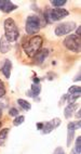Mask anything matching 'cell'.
<instances>
[{
  "mask_svg": "<svg viewBox=\"0 0 81 154\" xmlns=\"http://www.w3.org/2000/svg\"><path fill=\"white\" fill-rule=\"evenodd\" d=\"M43 26H46V22L42 17H39L37 14H32L29 17H27L26 25H25L27 35H35Z\"/></svg>",
  "mask_w": 81,
  "mask_h": 154,
  "instance_id": "1",
  "label": "cell"
},
{
  "mask_svg": "<svg viewBox=\"0 0 81 154\" xmlns=\"http://www.w3.org/2000/svg\"><path fill=\"white\" fill-rule=\"evenodd\" d=\"M69 12L64 8H54V9H46L42 17L44 20L46 24H51V23L61 21L64 17H68Z\"/></svg>",
  "mask_w": 81,
  "mask_h": 154,
  "instance_id": "2",
  "label": "cell"
},
{
  "mask_svg": "<svg viewBox=\"0 0 81 154\" xmlns=\"http://www.w3.org/2000/svg\"><path fill=\"white\" fill-rule=\"evenodd\" d=\"M42 44H43L42 37H41V36L35 35L34 37H32L26 44H24V46H23V48H24V52L26 53L27 57L34 58L36 53L41 49Z\"/></svg>",
  "mask_w": 81,
  "mask_h": 154,
  "instance_id": "3",
  "label": "cell"
},
{
  "mask_svg": "<svg viewBox=\"0 0 81 154\" xmlns=\"http://www.w3.org/2000/svg\"><path fill=\"white\" fill-rule=\"evenodd\" d=\"M4 37L9 42H15L20 37V30L13 19H7L4 21Z\"/></svg>",
  "mask_w": 81,
  "mask_h": 154,
  "instance_id": "4",
  "label": "cell"
},
{
  "mask_svg": "<svg viewBox=\"0 0 81 154\" xmlns=\"http://www.w3.org/2000/svg\"><path fill=\"white\" fill-rule=\"evenodd\" d=\"M64 44L65 48L69 51H73V52H76V53H80L81 51V38L79 36L75 35H68L66 38L64 39Z\"/></svg>",
  "mask_w": 81,
  "mask_h": 154,
  "instance_id": "5",
  "label": "cell"
},
{
  "mask_svg": "<svg viewBox=\"0 0 81 154\" xmlns=\"http://www.w3.org/2000/svg\"><path fill=\"white\" fill-rule=\"evenodd\" d=\"M76 23L75 22H65V23H61V24H58L55 27V29H54V34L56 36H58V37H61V36H64V35H67V34H69L70 32H73L74 29L76 28Z\"/></svg>",
  "mask_w": 81,
  "mask_h": 154,
  "instance_id": "6",
  "label": "cell"
},
{
  "mask_svg": "<svg viewBox=\"0 0 81 154\" xmlns=\"http://www.w3.org/2000/svg\"><path fill=\"white\" fill-rule=\"evenodd\" d=\"M61 124H62L61 119L55 117V119H51V121H48V122H46V123H43V126H42V128H41V132H42L43 135H48V134L53 131L54 129H56Z\"/></svg>",
  "mask_w": 81,
  "mask_h": 154,
  "instance_id": "7",
  "label": "cell"
},
{
  "mask_svg": "<svg viewBox=\"0 0 81 154\" xmlns=\"http://www.w3.org/2000/svg\"><path fill=\"white\" fill-rule=\"evenodd\" d=\"M19 8L17 6L13 5L12 1L9 0H0V11L4 12V13H10Z\"/></svg>",
  "mask_w": 81,
  "mask_h": 154,
  "instance_id": "8",
  "label": "cell"
},
{
  "mask_svg": "<svg viewBox=\"0 0 81 154\" xmlns=\"http://www.w3.org/2000/svg\"><path fill=\"white\" fill-rule=\"evenodd\" d=\"M49 49H46V48H44V49H40L39 51H38L37 53L35 54V57H34V62H35L36 64H42L44 61H46V59L48 58L49 55Z\"/></svg>",
  "mask_w": 81,
  "mask_h": 154,
  "instance_id": "9",
  "label": "cell"
},
{
  "mask_svg": "<svg viewBox=\"0 0 81 154\" xmlns=\"http://www.w3.org/2000/svg\"><path fill=\"white\" fill-rule=\"evenodd\" d=\"M0 71H1V73L3 74V76H4L7 79H9L11 77V72H12V62H11V60L5 59V60L3 61L2 66H1Z\"/></svg>",
  "mask_w": 81,
  "mask_h": 154,
  "instance_id": "10",
  "label": "cell"
},
{
  "mask_svg": "<svg viewBox=\"0 0 81 154\" xmlns=\"http://www.w3.org/2000/svg\"><path fill=\"white\" fill-rule=\"evenodd\" d=\"M77 107H78V103L75 102V103H71V104H68L67 106L65 107L64 110V116L66 119H69L71 116H73L74 112H76L77 110Z\"/></svg>",
  "mask_w": 81,
  "mask_h": 154,
  "instance_id": "11",
  "label": "cell"
},
{
  "mask_svg": "<svg viewBox=\"0 0 81 154\" xmlns=\"http://www.w3.org/2000/svg\"><path fill=\"white\" fill-rule=\"evenodd\" d=\"M41 92V86L40 84H32L30 90H28L26 92V94L28 97H32V98H36L40 94Z\"/></svg>",
  "mask_w": 81,
  "mask_h": 154,
  "instance_id": "12",
  "label": "cell"
},
{
  "mask_svg": "<svg viewBox=\"0 0 81 154\" xmlns=\"http://www.w3.org/2000/svg\"><path fill=\"white\" fill-rule=\"evenodd\" d=\"M11 49V45L10 42L7 40L4 36H2L1 38H0V52L2 53V54H5V53L9 52V50Z\"/></svg>",
  "mask_w": 81,
  "mask_h": 154,
  "instance_id": "13",
  "label": "cell"
},
{
  "mask_svg": "<svg viewBox=\"0 0 81 154\" xmlns=\"http://www.w3.org/2000/svg\"><path fill=\"white\" fill-rule=\"evenodd\" d=\"M9 132H10V128H3L2 130H0V146H3L5 144Z\"/></svg>",
  "mask_w": 81,
  "mask_h": 154,
  "instance_id": "14",
  "label": "cell"
},
{
  "mask_svg": "<svg viewBox=\"0 0 81 154\" xmlns=\"http://www.w3.org/2000/svg\"><path fill=\"white\" fill-rule=\"evenodd\" d=\"M17 103H19L20 106L23 109V110L25 111H29L30 109H32V104H30L29 102L26 101V100L24 99H17Z\"/></svg>",
  "mask_w": 81,
  "mask_h": 154,
  "instance_id": "15",
  "label": "cell"
},
{
  "mask_svg": "<svg viewBox=\"0 0 81 154\" xmlns=\"http://www.w3.org/2000/svg\"><path fill=\"white\" fill-rule=\"evenodd\" d=\"M81 96V92L80 94H67V99H66V101H67L68 104H71V103H75V102H77V100L80 98Z\"/></svg>",
  "mask_w": 81,
  "mask_h": 154,
  "instance_id": "16",
  "label": "cell"
},
{
  "mask_svg": "<svg viewBox=\"0 0 81 154\" xmlns=\"http://www.w3.org/2000/svg\"><path fill=\"white\" fill-rule=\"evenodd\" d=\"M74 138H75V130L67 128V141H66V144H67L68 148H69L71 142H73Z\"/></svg>",
  "mask_w": 81,
  "mask_h": 154,
  "instance_id": "17",
  "label": "cell"
},
{
  "mask_svg": "<svg viewBox=\"0 0 81 154\" xmlns=\"http://www.w3.org/2000/svg\"><path fill=\"white\" fill-rule=\"evenodd\" d=\"M80 127H81V121L80 119L75 121V122H70V123H68V125H67V128L75 130V131L77 129H80Z\"/></svg>",
  "mask_w": 81,
  "mask_h": 154,
  "instance_id": "18",
  "label": "cell"
},
{
  "mask_svg": "<svg viewBox=\"0 0 81 154\" xmlns=\"http://www.w3.org/2000/svg\"><path fill=\"white\" fill-rule=\"evenodd\" d=\"M73 153H77V154L81 153V136H78V138L76 139L75 149L73 150Z\"/></svg>",
  "mask_w": 81,
  "mask_h": 154,
  "instance_id": "19",
  "label": "cell"
},
{
  "mask_svg": "<svg viewBox=\"0 0 81 154\" xmlns=\"http://www.w3.org/2000/svg\"><path fill=\"white\" fill-rule=\"evenodd\" d=\"M67 3L66 0H52L51 5L54 7V8H62L63 6H65Z\"/></svg>",
  "mask_w": 81,
  "mask_h": 154,
  "instance_id": "20",
  "label": "cell"
},
{
  "mask_svg": "<svg viewBox=\"0 0 81 154\" xmlns=\"http://www.w3.org/2000/svg\"><path fill=\"white\" fill-rule=\"evenodd\" d=\"M25 121V117L23 115H17L15 116V119H13V125L14 126H20V125H22L23 123H24Z\"/></svg>",
  "mask_w": 81,
  "mask_h": 154,
  "instance_id": "21",
  "label": "cell"
},
{
  "mask_svg": "<svg viewBox=\"0 0 81 154\" xmlns=\"http://www.w3.org/2000/svg\"><path fill=\"white\" fill-rule=\"evenodd\" d=\"M81 92V87L80 86H71L69 89H68V94H80Z\"/></svg>",
  "mask_w": 81,
  "mask_h": 154,
  "instance_id": "22",
  "label": "cell"
},
{
  "mask_svg": "<svg viewBox=\"0 0 81 154\" xmlns=\"http://www.w3.org/2000/svg\"><path fill=\"white\" fill-rule=\"evenodd\" d=\"M5 94H7V90H5V85H4V83H3L2 80L0 79V99H1V98H3V97L5 96Z\"/></svg>",
  "mask_w": 81,
  "mask_h": 154,
  "instance_id": "23",
  "label": "cell"
},
{
  "mask_svg": "<svg viewBox=\"0 0 81 154\" xmlns=\"http://www.w3.org/2000/svg\"><path fill=\"white\" fill-rule=\"evenodd\" d=\"M9 115L10 116H14V117H15V116H17L19 115V110H17V109H15V107H12V109H10V110H9Z\"/></svg>",
  "mask_w": 81,
  "mask_h": 154,
  "instance_id": "24",
  "label": "cell"
},
{
  "mask_svg": "<svg viewBox=\"0 0 81 154\" xmlns=\"http://www.w3.org/2000/svg\"><path fill=\"white\" fill-rule=\"evenodd\" d=\"M64 153H65V151L61 146H57V148L54 150V154H64Z\"/></svg>",
  "mask_w": 81,
  "mask_h": 154,
  "instance_id": "25",
  "label": "cell"
},
{
  "mask_svg": "<svg viewBox=\"0 0 81 154\" xmlns=\"http://www.w3.org/2000/svg\"><path fill=\"white\" fill-rule=\"evenodd\" d=\"M66 99H67V94H63V97H62V99L59 100V106H61V105H63L65 103V101H66Z\"/></svg>",
  "mask_w": 81,
  "mask_h": 154,
  "instance_id": "26",
  "label": "cell"
},
{
  "mask_svg": "<svg viewBox=\"0 0 81 154\" xmlns=\"http://www.w3.org/2000/svg\"><path fill=\"white\" fill-rule=\"evenodd\" d=\"M75 35H77V36H79V37H80V35H81V26H78V28L76 29Z\"/></svg>",
  "mask_w": 81,
  "mask_h": 154,
  "instance_id": "27",
  "label": "cell"
},
{
  "mask_svg": "<svg viewBox=\"0 0 81 154\" xmlns=\"http://www.w3.org/2000/svg\"><path fill=\"white\" fill-rule=\"evenodd\" d=\"M80 112H81L80 109H78V111H76V117H77L78 119H80V114H81Z\"/></svg>",
  "mask_w": 81,
  "mask_h": 154,
  "instance_id": "28",
  "label": "cell"
},
{
  "mask_svg": "<svg viewBox=\"0 0 81 154\" xmlns=\"http://www.w3.org/2000/svg\"><path fill=\"white\" fill-rule=\"evenodd\" d=\"M32 80H34V84H40V79H39V78H37V77H34V78H32Z\"/></svg>",
  "mask_w": 81,
  "mask_h": 154,
  "instance_id": "29",
  "label": "cell"
},
{
  "mask_svg": "<svg viewBox=\"0 0 81 154\" xmlns=\"http://www.w3.org/2000/svg\"><path fill=\"white\" fill-rule=\"evenodd\" d=\"M79 80H80V73H78V75L74 78V82H79Z\"/></svg>",
  "mask_w": 81,
  "mask_h": 154,
  "instance_id": "30",
  "label": "cell"
},
{
  "mask_svg": "<svg viewBox=\"0 0 81 154\" xmlns=\"http://www.w3.org/2000/svg\"><path fill=\"white\" fill-rule=\"evenodd\" d=\"M42 126H43V123H37V128H38L39 130H41Z\"/></svg>",
  "mask_w": 81,
  "mask_h": 154,
  "instance_id": "31",
  "label": "cell"
},
{
  "mask_svg": "<svg viewBox=\"0 0 81 154\" xmlns=\"http://www.w3.org/2000/svg\"><path fill=\"white\" fill-rule=\"evenodd\" d=\"M1 117H2V109L0 107V119H1Z\"/></svg>",
  "mask_w": 81,
  "mask_h": 154,
  "instance_id": "32",
  "label": "cell"
},
{
  "mask_svg": "<svg viewBox=\"0 0 81 154\" xmlns=\"http://www.w3.org/2000/svg\"><path fill=\"white\" fill-rule=\"evenodd\" d=\"M1 125H2V124H1V122H0V128H1Z\"/></svg>",
  "mask_w": 81,
  "mask_h": 154,
  "instance_id": "33",
  "label": "cell"
}]
</instances>
